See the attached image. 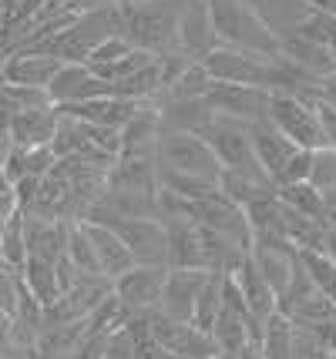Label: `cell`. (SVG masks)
<instances>
[{"label": "cell", "instance_id": "1", "mask_svg": "<svg viewBox=\"0 0 336 359\" xmlns=\"http://www.w3.org/2000/svg\"><path fill=\"white\" fill-rule=\"evenodd\" d=\"M118 20H121V37L135 50H145L152 57L178 54V0H118Z\"/></svg>", "mask_w": 336, "mask_h": 359}, {"label": "cell", "instance_id": "2", "mask_svg": "<svg viewBox=\"0 0 336 359\" xmlns=\"http://www.w3.org/2000/svg\"><path fill=\"white\" fill-rule=\"evenodd\" d=\"M206 4L215 47H232V50L259 54V57H279V37L253 14V7H246L242 0H206Z\"/></svg>", "mask_w": 336, "mask_h": 359}, {"label": "cell", "instance_id": "3", "mask_svg": "<svg viewBox=\"0 0 336 359\" xmlns=\"http://www.w3.org/2000/svg\"><path fill=\"white\" fill-rule=\"evenodd\" d=\"M199 138H206V144L212 148V155H215V161H219V168H222V172L269 185V178L262 175L256 155H253L249 125H242V121H229V118H212V125H208Z\"/></svg>", "mask_w": 336, "mask_h": 359}, {"label": "cell", "instance_id": "4", "mask_svg": "<svg viewBox=\"0 0 336 359\" xmlns=\"http://www.w3.org/2000/svg\"><path fill=\"white\" fill-rule=\"evenodd\" d=\"M152 158H155L159 172L192 175V178H206V182H219V175H222L206 138L189 135V131H161Z\"/></svg>", "mask_w": 336, "mask_h": 359}, {"label": "cell", "instance_id": "5", "mask_svg": "<svg viewBox=\"0 0 336 359\" xmlns=\"http://www.w3.org/2000/svg\"><path fill=\"white\" fill-rule=\"evenodd\" d=\"M266 121H269L283 138H289L296 148L303 151H316L323 148V135H320V121H316V111L313 101L296 97V94H269V104H266Z\"/></svg>", "mask_w": 336, "mask_h": 359}, {"label": "cell", "instance_id": "6", "mask_svg": "<svg viewBox=\"0 0 336 359\" xmlns=\"http://www.w3.org/2000/svg\"><path fill=\"white\" fill-rule=\"evenodd\" d=\"M145 316V329L152 336V343L159 346L165 356L172 359H219V346L212 343V336L195 329L192 323H175V319H165L161 313H142Z\"/></svg>", "mask_w": 336, "mask_h": 359}, {"label": "cell", "instance_id": "7", "mask_svg": "<svg viewBox=\"0 0 336 359\" xmlns=\"http://www.w3.org/2000/svg\"><path fill=\"white\" fill-rule=\"evenodd\" d=\"M165 272H168L165 266H131L128 272H121L118 279H112V296L125 306L128 316L152 313L159 306Z\"/></svg>", "mask_w": 336, "mask_h": 359}, {"label": "cell", "instance_id": "8", "mask_svg": "<svg viewBox=\"0 0 336 359\" xmlns=\"http://www.w3.org/2000/svg\"><path fill=\"white\" fill-rule=\"evenodd\" d=\"M101 225H108L121 238L135 266H165V229L159 219H108Z\"/></svg>", "mask_w": 336, "mask_h": 359}, {"label": "cell", "instance_id": "9", "mask_svg": "<svg viewBox=\"0 0 336 359\" xmlns=\"http://www.w3.org/2000/svg\"><path fill=\"white\" fill-rule=\"evenodd\" d=\"M175 47L185 61H202L208 50H215V34H212L206 0H178Z\"/></svg>", "mask_w": 336, "mask_h": 359}, {"label": "cell", "instance_id": "10", "mask_svg": "<svg viewBox=\"0 0 336 359\" xmlns=\"http://www.w3.org/2000/svg\"><path fill=\"white\" fill-rule=\"evenodd\" d=\"M206 104L212 108L215 118H229V121L253 125V121H262V118H266L269 91L242 88V84H212L206 94Z\"/></svg>", "mask_w": 336, "mask_h": 359}, {"label": "cell", "instance_id": "11", "mask_svg": "<svg viewBox=\"0 0 336 359\" xmlns=\"http://www.w3.org/2000/svg\"><path fill=\"white\" fill-rule=\"evenodd\" d=\"M108 94H112V84L98 78L88 64H61V71L48 84V101L54 108H71V104H84Z\"/></svg>", "mask_w": 336, "mask_h": 359}, {"label": "cell", "instance_id": "12", "mask_svg": "<svg viewBox=\"0 0 336 359\" xmlns=\"http://www.w3.org/2000/svg\"><path fill=\"white\" fill-rule=\"evenodd\" d=\"M206 279L208 272H202V269H168L155 313H161L165 319H175V323H192L195 299L202 292Z\"/></svg>", "mask_w": 336, "mask_h": 359}, {"label": "cell", "instance_id": "13", "mask_svg": "<svg viewBox=\"0 0 336 359\" xmlns=\"http://www.w3.org/2000/svg\"><path fill=\"white\" fill-rule=\"evenodd\" d=\"M61 71V61L51 54H37V50H11L0 61V81L4 84H20V88H41L48 91V84L54 81V74Z\"/></svg>", "mask_w": 336, "mask_h": 359}, {"label": "cell", "instance_id": "14", "mask_svg": "<svg viewBox=\"0 0 336 359\" xmlns=\"http://www.w3.org/2000/svg\"><path fill=\"white\" fill-rule=\"evenodd\" d=\"M279 57H283L289 67H296L300 74L316 78V81H323L330 71H336L330 50H326L316 37H309V34H303V31L279 37Z\"/></svg>", "mask_w": 336, "mask_h": 359}, {"label": "cell", "instance_id": "15", "mask_svg": "<svg viewBox=\"0 0 336 359\" xmlns=\"http://www.w3.org/2000/svg\"><path fill=\"white\" fill-rule=\"evenodd\" d=\"M165 269H202V235L192 219H165Z\"/></svg>", "mask_w": 336, "mask_h": 359}, {"label": "cell", "instance_id": "16", "mask_svg": "<svg viewBox=\"0 0 336 359\" xmlns=\"http://www.w3.org/2000/svg\"><path fill=\"white\" fill-rule=\"evenodd\" d=\"M249 262L262 276V282L272 289L276 309H279V299H283V292H286V285H289V276L296 269V249L293 245H259V242H253L249 245Z\"/></svg>", "mask_w": 336, "mask_h": 359}, {"label": "cell", "instance_id": "17", "mask_svg": "<svg viewBox=\"0 0 336 359\" xmlns=\"http://www.w3.org/2000/svg\"><path fill=\"white\" fill-rule=\"evenodd\" d=\"M159 108H155V101H148L128 125L118 131V158H152L155 144H159Z\"/></svg>", "mask_w": 336, "mask_h": 359}, {"label": "cell", "instance_id": "18", "mask_svg": "<svg viewBox=\"0 0 336 359\" xmlns=\"http://www.w3.org/2000/svg\"><path fill=\"white\" fill-rule=\"evenodd\" d=\"M67 225H71V222L24 215V245H27V255H31V259H41V262H51V266H54L58 259H65Z\"/></svg>", "mask_w": 336, "mask_h": 359}, {"label": "cell", "instance_id": "19", "mask_svg": "<svg viewBox=\"0 0 336 359\" xmlns=\"http://www.w3.org/2000/svg\"><path fill=\"white\" fill-rule=\"evenodd\" d=\"M58 108L48 104V108H31V111H17L11 118V128H7V141L17 144V148H48L51 138H54V128H58Z\"/></svg>", "mask_w": 336, "mask_h": 359}, {"label": "cell", "instance_id": "20", "mask_svg": "<svg viewBox=\"0 0 336 359\" xmlns=\"http://www.w3.org/2000/svg\"><path fill=\"white\" fill-rule=\"evenodd\" d=\"M105 188L155 195L159 191V165H155V158H114L108 175H105Z\"/></svg>", "mask_w": 336, "mask_h": 359}, {"label": "cell", "instance_id": "21", "mask_svg": "<svg viewBox=\"0 0 336 359\" xmlns=\"http://www.w3.org/2000/svg\"><path fill=\"white\" fill-rule=\"evenodd\" d=\"M84 225V232H88V242H91V249H95V259H98V272L105 276V279L112 282L118 279L121 272H128L135 266V259H131V252L121 245V238L108 229V225H95V222H81Z\"/></svg>", "mask_w": 336, "mask_h": 359}, {"label": "cell", "instance_id": "22", "mask_svg": "<svg viewBox=\"0 0 336 359\" xmlns=\"http://www.w3.org/2000/svg\"><path fill=\"white\" fill-rule=\"evenodd\" d=\"M229 279L236 282V289H239V296H242V302H246L249 316H253L259 326H262V323H266V319L276 313V296H272L269 285L262 282V276H259L256 269H253L249 255H246L239 266L229 272Z\"/></svg>", "mask_w": 336, "mask_h": 359}, {"label": "cell", "instance_id": "23", "mask_svg": "<svg viewBox=\"0 0 336 359\" xmlns=\"http://www.w3.org/2000/svg\"><path fill=\"white\" fill-rule=\"evenodd\" d=\"M159 108L161 131H189V135H202L212 125V108L206 97H189V101H155Z\"/></svg>", "mask_w": 336, "mask_h": 359}, {"label": "cell", "instance_id": "24", "mask_svg": "<svg viewBox=\"0 0 336 359\" xmlns=\"http://www.w3.org/2000/svg\"><path fill=\"white\" fill-rule=\"evenodd\" d=\"M20 282H24L27 296H31L41 309H48V306H54V302L61 299V285H58V276H54V266H51V262H41V259H31V255H27V262L20 266Z\"/></svg>", "mask_w": 336, "mask_h": 359}, {"label": "cell", "instance_id": "25", "mask_svg": "<svg viewBox=\"0 0 336 359\" xmlns=\"http://www.w3.org/2000/svg\"><path fill=\"white\" fill-rule=\"evenodd\" d=\"M128 323V313H125V306L118 302L114 296L101 299L91 313L84 316V339H108L112 332H118V329Z\"/></svg>", "mask_w": 336, "mask_h": 359}, {"label": "cell", "instance_id": "26", "mask_svg": "<svg viewBox=\"0 0 336 359\" xmlns=\"http://www.w3.org/2000/svg\"><path fill=\"white\" fill-rule=\"evenodd\" d=\"M293 323H289L283 313H272L262 329H259V353L262 359H289V349H293Z\"/></svg>", "mask_w": 336, "mask_h": 359}, {"label": "cell", "instance_id": "27", "mask_svg": "<svg viewBox=\"0 0 336 359\" xmlns=\"http://www.w3.org/2000/svg\"><path fill=\"white\" fill-rule=\"evenodd\" d=\"M276 198L286 205L289 212H296V215L323 225V195L309 182H293V185L276 188Z\"/></svg>", "mask_w": 336, "mask_h": 359}, {"label": "cell", "instance_id": "28", "mask_svg": "<svg viewBox=\"0 0 336 359\" xmlns=\"http://www.w3.org/2000/svg\"><path fill=\"white\" fill-rule=\"evenodd\" d=\"M296 259H300L303 272L309 276V282L336 306V262H330L326 255H320V252H313V249L296 252Z\"/></svg>", "mask_w": 336, "mask_h": 359}, {"label": "cell", "instance_id": "29", "mask_svg": "<svg viewBox=\"0 0 336 359\" xmlns=\"http://www.w3.org/2000/svg\"><path fill=\"white\" fill-rule=\"evenodd\" d=\"M27 262V245H24V212H17L14 219L0 229V266L20 272Z\"/></svg>", "mask_w": 336, "mask_h": 359}, {"label": "cell", "instance_id": "30", "mask_svg": "<svg viewBox=\"0 0 336 359\" xmlns=\"http://www.w3.org/2000/svg\"><path fill=\"white\" fill-rule=\"evenodd\" d=\"M219 306H222V276L208 272L206 285H202V292L195 299L192 326L202 329V332H212V323H215V316H219Z\"/></svg>", "mask_w": 336, "mask_h": 359}, {"label": "cell", "instance_id": "31", "mask_svg": "<svg viewBox=\"0 0 336 359\" xmlns=\"http://www.w3.org/2000/svg\"><path fill=\"white\" fill-rule=\"evenodd\" d=\"M306 182L316 188L320 195L336 191V148H316V151H309Z\"/></svg>", "mask_w": 336, "mask_h": 359}, {"label": "cell", "instance_id": "32", "mask_svg": "<svg viewBox=\"0 0 336 359\" xmlns=\"http://www.w3.org/2000/svg\"><path fill=\"white\" fill-rule=\"evenodd\" d=\"M44 0H0V41L7 34H14L27 17H34V11L41 7Z\"/></svg>", "mask_w": 336, "mask_h": 359}, {"label": "cell", "instance_id": "33", "mask_svg": "<svg viewBox=\"0 0 336 359\" xmlns=\"http://www.w3.org/2000/svg\"><path fill=\"white\" fill-rule=\"evenodd\" d=\"M20 292H24V282H20V272L0 266V313H7L14 319L17 302H20Z\"/></svg>", "mask_w": 336, "mask_h": 359}, {"label": "cell", "instance_id": "34", "mask_svg": "<svg viewBox=\"0 0 336 359\" xmlns=\"http://www.w3.org/2000/svg\"><path fill=\"white\" fill-rule=\"evenodd\" d=\"M293 332H296V329H293ZM289 359H336V349L316 343V339H309V336H303V332H296V336H293Z\"/></svg>", "mask_w": 336, "mask_h": 359}, {"label": "cell", "instance_id": "35", "mask_svg": "<svg viewBox=\"0 0 336 359\" xmlns=\"http://www.w3.org/2000/svg\"><path fill=\"white\" fill-rule=\"evenodd\" d=\"M313 111H316V121H320L323 148H336V108L323 104L320 97H316V101H313Z\"/></svg>", "mask_w": 336, "mask_h": 359}, {"label": "cell", "instance_id": "36", "mask_svg": "<svg viewBox=\"0 0 336 359\" xmlns=\"http://www.w3.org/2000/svg\"><path fill=\"white\" fill-rule=\"evenodd\" d=\"M316 252H320V255H326L330 262H336V225H326V229H323Z\"/></svg>", "mask_w": 336, "mask_h": 359}, {"label": "cell", "instance_id": "37", "mask_svg": "<svg viewBox=\"0 0 336 359\" xmlns=\"http://www.w3.org/2000/svg\"><path fill=\"white\" fill-rule=\"evenodd\" d=\"M316 97H320L323 104L336 108V71H330V74L320 81V94H316Z\"/></svg>", "mask_w": 336, "mask_h": 359}, {"label": "cell", "instance_id": "38", "mask_svg": "<svg viewBox=\"0 0 336 359\" xmlns=\"http://www.w3.org/2000/svg\"><path fill=\"white\" fill-rule=\"evenodd\" d=\"M17 212H20V208H17V198H14V191H4V195H0V229H4L7 222L14 219Z\"/></svg>", "mask_w": 336, "mask_h": 359}, {"label": "cell", "instance_id": "39", "mask_svg": "<svg viewBox=\"0 0 336 359\" xmlns=\"http://www.w3.org/2000/svg\"><path fill=\"white\" fill-rule=\"evenodd\" d=\"M0 359H37L34 349H17V346H4L0 349Z\"/></svg>", "mask_w": 336, "mask_h": 359}, {"label": "cell", "instance_id": "40", "mask_svg": "<svg viewBox=\"0 0 336 359\" xmlns=\"http://www.w3.org/2000/svg\"><path fill=\"white\" fill-rule=\"evenodd\" d=\"M11 346V316L0 313V349Z\"/></svg>", "mask_w": 336, "mask_h": 359}]
</instances>
